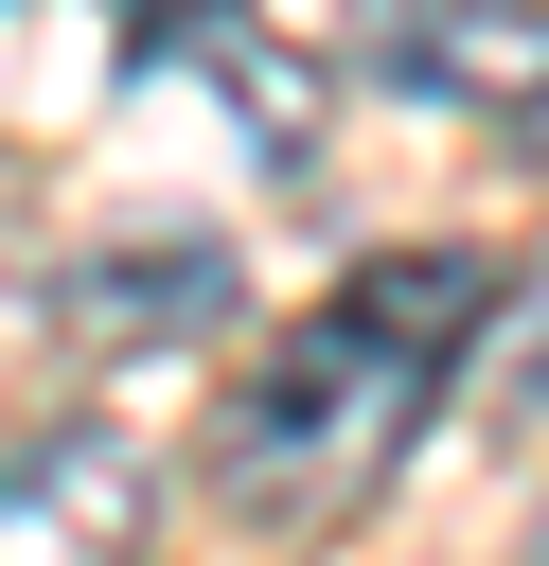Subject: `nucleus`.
Listing matches in <instances>:
<instances>
[{
  "label": "nucleus",
  "mask_w": 549,
  "mask_h": 566,
  "mask_svg": "<svg viewBox=\"0 0 549 566\" xmlns=\"http://www.w3.org/2000/svg\"><path fill=\"white\" fill-rule=\"evenodd\" d=\"M372 88H407V106H460V124H531V88H549V0H390L372 35Z\"/></svg>",
  "instance_id": "20e7f679"
},
{
  "label": "nucleus",
  "mask_w": 549,
  "mask_h": 566,
  "mask_svg": "<svg viewBox=\"0 0 549 566\" xmlns=\"http://www.w3.org/2000/svg\"><path fill=\"white\" fill-rule=\"evenodd\" d=\"M142 513H159V442L142 424H35V442H0V566H89V548H142Z\"/></svg>",
  "instance_id": "f03ea898"
},
{
  "label": "nucleus",
  "mask_w": 549,
  "mask_h": 566,
  "mask_svg": "<svg viewBox=\"0 0 549 566\" xmlns=\"http://www.w3.org/2000/svg\"><path fill=\"white\" fill-rule=\"evenodd\" d=\"M478 389H496V424H549V248L531 265H496V301H478V354H460Z\"/></svg>",
  "instance_id": "39448f33"
},
{
  "label": "nucleus",
  "mask_w": 549,
  "mask_h": 566,
  "mask_svg": "<svg viewBox=\"0 0 549 566\" xmlns=\"http://www.w3.org/2000/svg\"><path fill=\"white\" fill-rule=\"evenodd\" d=\"M230 301H248V265H230L213 230H124V248H89V265L35 283V318H53L71 354H177V336H213Z\"/></svg>",
  "instance_id": "7ed1b4c3"
},
{
  "label": "nucleus",
  "mask_w": 549,
  "mask_h": 566,
  "mask_svg": "<svg viewBox=\"0 0 549 566\" xmlns=\"http://www.w3.org/2000/svg\"><path fill=\"white\" fill-rule=\"evenodd\" d=\"M124 18V53H230L248 35V0H106Z\"/></svg>",
  "instance_id": "423d86ee"
},
{
  "label": "nucleus",
  "mask_w": 549,
  "mask_h": 566,
  "mask_svg": "<svg viewBox=\"0 0 549 566\" xmlns=\"http://www.w3.org/2000/svg\"><path fill=\"white\" fill-rule=\"evenodd\" d=\"M478 301H496L478 248H372V265H354V283L213 407L195 495H213L230 531H354V513L425 460V424L460 407Z\"/></svg>",
  "instance_id": "f257e3e1"
}]
</instances>
